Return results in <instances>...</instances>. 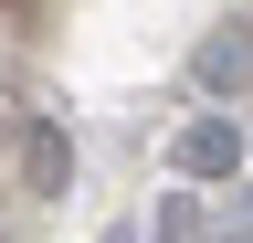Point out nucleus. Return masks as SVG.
<instances>
[{
    "label": "nucleus",
    "instance_id": "obj_1",
    "mask_svg": "<svg viewBox=\"0 0 253 243\" xmlns=\"http://www.w3.org/2000/svg\"><path fill=\"white\" fill-rule=\"evenodd\" d=\"M0 159H11V201L74 191V138H63L53 116H0Z\"/></svg>",
    "mask_w": 253,
    "mask_h": 243
},
{
    "label": "nucleus",
    "instance_id": "obj_2",
    "mask_svg": "<svg viewBox=\"0 0 253 243\" xmlns=\"http://www.w3.org/2000/svg\"><path fill=\"white\" fill-rule=\"evenodd\" d=\"M148 243H243V201H211V191H158Z\"/></svg>",
    "mask_w": 253,
    "mask_h": 243
},
{
    "label": "nucleus",
    "instance_id": "obj_3",
    "mask_svg": "<svg viewBox=\"0 0 253 243\" xmlns=\"http://www.w3.org/2000/svg\"><path fill=\"white\" fill-rule=\"evenodd\" d=\"M243 21H211V32H201V53H190V85H201V96H211V116L221 106H243Z\"/></svg>",
    "mask_w": 253,
    "mask_h": 243
},
{
    "label": "nucleus",
    "instance_id": "obj_4",
    "mask_svg": "<svg viewBox=\"0 0 253 243\" xmlns=\"http://www.w3.org/2000/svg\"><path fill=\"white\" fill-rule=\"evenodd\" d=\"M179 180H243V127L232 116H190L179 127Z\"/></svg>",
    "mask_w": 253,
    "mask_h": 243
},
{
    "label": "nucleus",
    "instance_id": "obj_5",
    "mask_svg": "<svg viewBox=\"0 0 253 243\" xmlns=\"http://www.w3.org/2000/svg\"><path fill=\"white\" fill-rule=\"evenodd\" d=\"M106 243H137V222H126V233H106Z\"/></svg>",
    "mask_w": 253,
    "mask_h": 243
}]
</instances>
